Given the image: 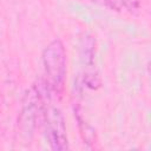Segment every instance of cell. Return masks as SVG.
<instances>
[{
	"mask_svg": "<svg viewBox=\"0 0 151 151\" xmlns=\"http://www.w3.org/2000/svg\"><path fill=\"white\" fill-rule=\"evenodd\" d=\"M45 101L41 87L33 85L29 90L26 91L22 100V106L20 116L18 119V126L21 138L29 140L37 127V123L40 116H44L45 112Z\"/></svg>",
	"mask_w": 151,
	"mask_h": 151,
	"instance_id": "1",
	"label": "cell"
},
{
	"mask_svg": "<svg viewBox=\"0 0 151 151\" xmlns=\"http://www.w3.org/2000/svg\"><path fill=\"white\" fill-rule=\"evenodd\" d=\"M42 64L47 77V85L54 92H60L66 76V53L59 39L50 42L42 52Z\"/></svg>",
	"mask_w": 151,
	"mask_h": 151,
	"instance_id": "2",
	"label": "cell"
},
{
	"mask_svg": "<svg viewBox=\"0 0 151 151\" xmlns=\"http://www.w3.org/2000/svg\"><path fill=\"white\" fill-rule=\"evenodd\" d=\"M44 124L46 139L52 150L64 151L68 149L65 119L61 111L55 106H48L44 112Z\"/></svg>",
	"mask_w": 151,
	"mask_h": 151,
	"instance_id": "3",
	"label": "cell"
},
{
	"mask_svg": "<svg viewBox=\"0 0 151 151\" xmlns=\"http://www.w3.org/2000/svg\"><path fill=\"white\" fill-rule=\"evenodd\" d=\"M96 50H94V40L90 35H85L81 42L80 55L84 67V83L90 88H98L100 85V79L98 76V71L96 67Z\"/></svg>",
	"mask_w": 151,
	"mask_h": 151,
	"instance_id": "4",
	"label": "cell"
},
{
	"mask_svg": "<svg viewBox=\"0 0 151 151\" xmlns=\"http://www.w3.org/2000/svg\"><path fill=\"white\" fill-rule=\"evenodd\" d=\"M124 1H125L126 6H127L129 8L134 7V4H137V2H138V0H124Z\"/></svg>",
	"mask_w": 151,
	"mask_h": 151,
	"instance_id": "5",
	"label": "cell"
},
{
	"mask_svg": "<svg viewBox=\"0 0 151 151\" xmlns=\"http://www.w3.org/2000/svg\"><path fill=\"white\" fill-rule=\"evenodd\" d=\"M93 1H99V0H93ZM101 1H103V0H101Z\"/></svg>",
	"mask_w": 151,
	"mask_h": 151,
	"instance_id": "6",
	"label": "cell"
}]
</instances>
